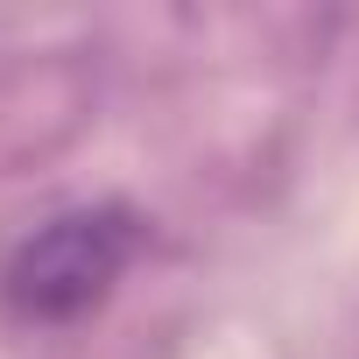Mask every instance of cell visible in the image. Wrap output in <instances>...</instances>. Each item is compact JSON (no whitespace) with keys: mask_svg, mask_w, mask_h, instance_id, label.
Segmentation results:
<instances>
[{"mask_svg":"<svg viewBox=\"0 0 359 359\" xmlns=\"http://www.w3.org/2000/svg\"><path fill=\"white\" fill-rule=\"evenodd\" d=\"M141 254V219L127 205H78L36 226L8 268H0V303L22 324H78L113 296L127 261Z\"/></svg>","mask_w":359,"mask_h":359,"instance_id":"1","label":"cell"}]
</instances>
